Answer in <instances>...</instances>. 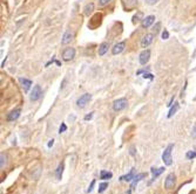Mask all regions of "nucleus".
I'll list each match as a JSON object with an SVG mask.
<instances>
[{"label":"nucleus","mask_w":196,"mask_h":194,"mask_svg":"<svg viewBox=\"0 0 196 194\" xmlns=\"http://www.w3.org/2000/svg\"><path fill=\"white\" fill-rule=\"evenodd\" d=\"M173 149H174V145L173 144H169L164 151L162 153V160L166 166H170L173 164V157H171V152H173Z\"/></svg>","instance_id":"nucleus-1"},{"label":"nucleus","mask_w":196,"mask_h":194,"mask_svg":"<svg viewBox=\"0 0 196 194\" xmlns=\"http://www.w3.org/2000/svg\"><path fill=\"white\" fill-rule=\"evenodd\" d=\"M41 95H42V90H41V87L39 84H36L33 87L32 91H31V95H29V99L32 102H36L41 98Z\"/></svg>","instance_id":"nucleus-2"},{"label":"nucleus","mask_w":196,"mask_h":194,"mask_svg":"<svg viewBox=\"0 0 196 194\" xmlns=\"http://www.w3.org/2000/svg\"><path fill=\"white\" fill-rule=\"evenodd\" d=\"M127 104H128V102H127V99L126 98H119V99H116L113 102V110L114 111H122L123 109L127 108Z\"/></svg>","instance_id":"nucleus-3"},{"label":"nucleus","mask_w":196,"mask_h":194,"mask_svg":"<svg viewBox=\"0 0 196 194\" xmlns=\"http://www.w3.org/2000/svg\"><path fill=\"white\" fill-rule=\"evenodd\" d=\"M90 99H92V95H90V94H83V95H81V96L78 98L76 105L79 106V108H81V109H83V108L90 102Z\"/></svg>","instance_id":"nucleus-4"},{"label":"nucleus","mask_w":196,"mask_h":194,"mask_svg":"<svg viewBox=\"0 0 196 194\" xmlns=\"http://www.w3.org/2000/svg\"><path fill=\"white\" fill-rule=\"evenodd\" d=\"M175 183H176V176L174 173H169L167 178H166V180H164V187H166V189H173L174 187H175Z\"/></svg>","instance_id":"nucleus-5"},{"label":"nucleus","mask_w":196,"mask_h":194,"mask_svg":"<svg viewBox=\"0 0 196 194\" xmlns=\"http://www.w3.org/2000/svg\"><path fill=\"white\" fill-rule=\"evenodd\" d=\"M147 176V173H139V174H136V176H134L133 181H132V185H130V187H129V191H128V193L127 194H130L132 192H133L134 189H135V187H136V185L142 180V179H144Z\"/></svg>","instance_id":"nucleus-6"},{"label":"nucleus","mask_w":196,"mask_h":194,"mask_svg":"<svg viewBox=\"0 0 196 194\" xmlns=\"http://www.w3.org/2000/svg\"><path fill=\"white\" fill-rule=\"evenodd\" d=\"M74 56H75V49H74V48H72V47L66 48V49L63 52V61H66V62L71 61V60L74 59Z\"/></svg>","instance_id":"nucleus-7"},{"label":"nucleus","mask_w":196,"mask_h":194,"mask_svg":"<svg viewBox=\"0 0 196 194\" xmlns=\"http://www.w3.org/2000/svg\"><path fill=\"white\" fill-rule=\"evenodd\" d=\"M149 59H150V50L149 49H144L142 53L139 55V61H140V63L142 66L147 64L148 61H149Z\"/></svg>","instance_id":"nucleus-8"},{"label":"nucleus","mask_w":196,"mask_h":194,"mask_svg":"<svg viewBox=\"0 0 196 194\" xmlns=\"http://www.w3.org/2000/svg\"><path fill=\"white\" fill-rule=\"evenodd\" d=\"M20 114H21V109L17 108V109L12 110L8 115H7L6 121H7V122H14V121H17L19 117H20Z\"/></svg>","instance_id":"nucleus-9"},{"label":"nucleus","mask_w":196,"mask_h":194,"mask_svg":"<svg viewBox=\"0 0 196 194\" xmlns=\"http://www.w3.org/2000/svg\"><path fill=\"white\" fill-rule=\"evenodd\" d=\"M153 40H154V34H152V33L146 34V35L142 37V40H141V47H142V48H147L148 46L152 44Z\"/></svg>","instance_id":"nucleus-10"},{"label":"nucleus","mask_w":196,"mask_h":194,"mask_svg":"<svg viewBox=\"0 0 196 194\" xmlns=\"http://www.w3.org/2000/svg\"><path fill=\"white\" fill-rule=\"evenodd\" d=\"M126 44L122 41V42H117L116 44H114V47L112 48V54L113 55H117V54H121L123 50H125Z\"/></svg>","instance_id":"nucleus-11"},{"label":"nucleus","mask_w":196,"mask_h":194,"mask_svg":"<svg viewBox=\"0 0 196 194\" xmlns=\"http://www.w3.org/2000/svg\"><path fill=\"white\" fill-rule=\"evenodd\" d=\"M154 22H155V17L154 15H148V17L143 18V20L141 21V26H142V28H149Z\"/></svg>","instance_id":"nucleus-12"},{"label":"nucleus","mask_w":196,"mask_h":194,"mask_svg":"<svg viewBox=\"0 0 196 194\" xmlns=\"http://www.w3.org/2000/svg\"><path fill=\"white\" fill-rule=\"evenodd\" d=\"M73 36H74V34H73V32H72L71 29H67V31L65 32V34H63V36L61 44H71V41L73 40Z\"/></svg>","instance_id":"nucleus-13"},{"label":"nucleus","mask_w":196,"mask_h":194,"mask_svg":"<svg viewBox=\"0 0 196 194\" xmlns=\"http://www.w3.org/2000/svg\"><path fill=\"white\" fill-rule=\"evenodd\" d=\"M19 82H20V84H21V87L22 89L25 90V91H29V89L32 87V81L31 79H19Z\"/></svg>","instance_id":"nucleus-14"},{"label":"nucleus","mask_w":196,"mask_h":194,"mask_svg":"<svg viewBox=\"0 0 196 194\" xmlns=\"http://www.w3.org/2000/svg\"><path fill=\"white\" fill-rule=\"evenodd\" d=\"M108 48H109V44L108 42H102V44L99 46L98 54L100 56H103L108 52Z\"/></svg>","instance_id":"nucleus-15"},{"label":"nucleus","mask_w":196,"mask_h":194,"mask_svg":"<svg viewBox=\"0 0 196 194\" xmlns=\"http://www.w3.org/2000/svg\"><path fill=\"white\" fill-rule=\"evenodd\" d=\"M134 176H135V168H132L128 174L120 176V181H132L134 179Z\"/></svg>","instance_id":"nucleus-16"},{"label":"nucleus","mask_w":196,"mask_h":194,"mask_svg":"<svg viewBox=\"0 0 196 194\" xmlns=\"http://www.w3.org/2000/svg\"><path fill=\"white\" fill-rule=\"evenodd\" d=\"M150 172H152V174H153V180H155L157 176H161V174L164 172V167H159V168L153 167L152 170H150Z\"/></svg>","instance_id":"nucleus-17"},{"label":"nucleus","mask_w":196,"mask_h":194,"mask_svg":"<svg viewBox=\"0 0 196 194\" xmlns=\"http://www.w3.org/2000/svg\"><path fill=\"white\" fill-rule=\"evenodd\" d=\"M93 11H94V4H93V2H89V4H87V5L85 6V8H83V14L87 15V17H89V15L93 13Z\"/></svg>","instance_id":"nucleus-18"},{"label":"nucleus","mask_w":196,"mask_h":194,"mask_svg":"<svg viewBox=\"0 0 196 194\" xmlns=\"http://www.w3.org/2000/svg\"><path fill=\"white\" fill-rule=\"evenodd\" d=\"M178 109H180V104H178L177 102H175V103H174V105L170 108V110H169V112H168V115H167V117H168V118H171V117H173V116L175 115V114L178 111Z\"/></svg>","instance_id":"nucleus-19"},{"label":"nucleus","mask_w":196,"mask_h":194,"mask_svg":"<svg viewBox=\"0 0 196 194\" xmlns=\"http://www.w3.org/2000/svg\"><path fill=\"white\" fill-rule=\"evenodd\" d=\"M112 176H113V174H112L110 172L105 171V170H102V171L100 172V179H101V180H108V179H110Z\"/></svg>","instance_id":"nucleus-20"},{"label":"nucleus","mask_w":196,"mask_h":194,"mask_svg":"<svg viewBox=\"0 0 196 194\" xmlns=\"http://www.w3.org/2000/svg\"><path fill=\"white\" fill-rule=\"evenodd\" d=\"M63 164H59V166L56 168V171H55V176H56V179H61L63 178Z\"/></svg>","instance_id":"nucleus-21"},{"label":"nucleus","mask_w":196,"mask_h":194,"mask_svg":"<svg viewBox=\"0 0 196 194\" xmlns=\"http://www.w3.org/2000/svg\"><path fill=\"white\" fill-rule=\"evenodd\" d=\"M6 163H7V156H6V153L1 152V154H0V167L1 168L5 167Z\"/></svg>","instance_id":"nucleus-22"},{"label":"nucleus","mask_w":196,"mask_h":194,"mask_svg":"<svg viewBox=\"0 0 196 194\" xmlns=\"http://www.w3.org/2000/svg\"><path fill=\"white\" fill-rule=\"evenodd\" d=\"M142 20H143V14L141 12H137L133 17V24H137L139 21H142Z\"/></svg>","instance_id":"nucleus-23"},{"label":"nucleus","mask_w":196,"mask_h":194,"mask_svg":"<svg viewBox=\"0 0 196 194\" xmlns=\"http://www.w3.org/2000/svg\"><path fill=\"white\" fill-rule=\"evenodd\" d=\"M107 187H108V183H101L99 185V193H103L107 189Z\"/></svg>","instance_id":"nucleus-24"},{"label":"nucleus","mask_w":196,"mask_h":194,"mask_svg":"<svg viewBox=\"0 0 196 194\" xmlns=\"http://www.w3.org/2000/svg\"><path fill=\"white\" fill-rule=\"evenodd\" d=\"M186 157H187V159L193 160L194 158H196V151H188L187 154H186Z\"/></svg>","instance_id":"nucleus-25"},{"label":"nucleus","mask_w":196,"mask_h":194,"mask_svg":"<svg viewBox=\"0 0 196 194\" xmlns=\"http://www.w3.org/2000/svg\"><path fill=\"white\" fill-rule=\"evenodd\" d=\"M110 1H112V0H99V6H100V7H103V6L108 5Z\"/></svg>","instance_id":"nucleus-26"},{"label":"nucleus","mask_w":196,"mask_h":194,"mask_svg":"<svg viewBox=\"0 0 196 194\" xmlns=\"http://www.w3.org/2000/svg\"><path fill=\"white\" fill-rule=\"evenodd\" d=\"M162 39H163V40H167V39H169V32H168V31H167V29H164V31H163V32H162Z\"/></svg>","instance_id":"nucleus-27"},{"label":"nucleus","mask_w":196,"mask_h":194,"mask_svg":"<svg viewBox=\"0 0 196 194\" xmlns=\"http://www.w3.org/2000/svg\"><path fill=\"white\" fill-rule=\"evenodd\" d=\"M160 0H146V4L147 5H149V6H153V5H155V4H157Z\"/></svg>","instance_id":"nucleus-28"},{"label":"nucleus","mask_w":196,"mask_h":194,"mask_svg":"<svg viewBox=\"0 0 196 194\" xmlns=\"http://www.w3.org/2000/svg\"><path fill=\"white\" fill-rule=\"evenodd\" d=\"M94 185H95V180H92V183H90V185H89L88 189H87V193H90V192L93 191V188H94Z\"/></svg>","instance_id":"nucleus-29"},{"label":"nucleus","mask_w":196,"mask_h":194,"mask_svg":"<svg viewBox=\"0 0 196 194\" xmlns=\"http://www.w3.org/2000/svg\"><path fill=\"white\" fill-rule=\"evenodd\" d=\"M66 130H67V126H66V124H65V123H63V124H61V126H60V129H59V133L65 132Z\"/></svg>","instance_id":"nucleus-30"},{"label":"nucleus","mask_w":196,"mask_h":194,"mask_svg":"<svg viewBox=\"0 0 196 194\" xmlns=\"http://www.w3.org/2000/svg\"><path fill=\"white\" fill-rule=\"evenodd\" d=\"M191 137L196 139V123L194 124V126H193V130H191Z\"/></svg>","instance_id":"nucleus-31"},{"label":"nucleus","mask_w":196,"mask_h":194,"mask_svg":"<svg viewBox=\"0 0 196 194\" xmlns=\"http://www.w3.org/2000/svg\"><path fill=\"white\" fill-rule=\"evenodd\" d=\"M160 26H161L160 22H157V24L154 26V32H155V34H157V33H159V31H160Z\"/></svg>","instance_id":"nucleus-32"},{"label":"nucleus","mask_w":196,"mask_h":194,"mask_svg":"<svg viewBox=\"0 0 196 194\" xmlns=\"http://www.w3.org/2000/svg\"><path fill=\"white\" fill-rule=\"evenodd\" d=\"M93 114H94V112H90L89 115H86V116H85V121H88V119H92V117H93Z\"/></svg>","instance_id":"nucleus-33"},{"label":"nucleus","mask_w":196,"mask_h":194,"mask_svg":"<svg viewBox=\"0 0 196 194\" xmlns=\"http://www.w3.org/2000/svg\"><path fill=\"white\" fill-rule=\"evenodd\" d=\"M53 144H54V139H51L49 143H48V147H52V146H53Z\"/></svg>","instance_id":"nucleus-34"},{"label":"nucleus","mask_w":196,"mask_h":194,"mask_svg":"<svg viewBox=\"0 0 196 194\" xmlns=\"http://www.w3.org/2000/svg\"><path fill=\"white\" fill-rule=\"evenodd\" d=\"M134 153H135V152H134V147H132V149H130V154L134 156Z\"/></svg>","instance_id":"nucleus-35"}]
</instances>
